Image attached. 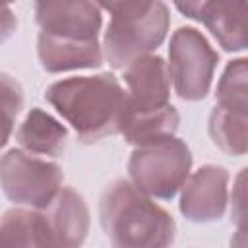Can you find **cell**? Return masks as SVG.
I'll return each mask as SVG.
<instances>
[{"instance_id":"6da1fadb","label":"cell","mask_w":248,"mask_h":248,"mask_svg":"<svg viewBox=\"0 0 248 248\" xmlns=\"http://www.w3.org/2000/svg\"><path fill=\"white\" fill-rule=\"evenodd\" d=\"M45 99L72 124L85 143L118 134L128 93L110 74L79 76L52 83Z\"/></svg>"},{"instance_id":"7a4b0ae2","label":"cell","mask_w":248,"mask_h":248,"mask_svg":"<svg viewBox=\"0 0 248 248\" xmlns=\"http://www.w3.org/2000/svg\"><path fill=\"white\" fill-rule=\"evenodd\" d=\"M101 227L112 246L155 248L174 238L172 217L128 180L110 182L99 202Z\"/></svg>"},{"instance_id":"3957f363","label":"cell","mask_w":248,"mask_h":248,"mask_svg":"<svg viewBox=\"0 0 248 248\" xmlns=\"http://www.w3.org/2000/svg\"><path fill=\"white\" fill-rule=\"evenodd\" d=\"M105 56L112 68H126L149 54L167 37L169 10L163 0H122L110 10Z\"/></svg>"},{"instance_id":"277c9868","label":"cell","mask_w":248,"mask_h":248,"mask_svg":"<svg viewBox=\"0 0 248 248\" xmlns=\"http://www.w3.org/2000/svg\"><path fill=\"white\" fill-rule=\"evenodd\" d=\"M192 165L188 145L178 138L138 147L130 161L128 172L134 184L147 196L170 200L184 184Z\"/></svg>"},{"instance_id":"5b68a950","label":"cell","mask_w":248,"mask_h":248,"mask_svg":"<svg viewBox=\"0 0 248 248\" xmlns=\"http://www.w3.org/2000/svg\"><path fill=\"white\" fill-rule=\"evenodd\" d=\"M58 165L21 149H12L0 159V188L14 203L45 209L62 186Z\"/></svg>"},{"instance_id":"8992f818","label":"cell","mask_w":248,"mask_h":248,"mask_svg":"<svg viewBox=\"0 0 248 248\" xmlns=\"http://www.w3.org/2000/svg\"><path fill=\"white\" fill-rule=\"evenodd\" d=\"M169 58V74L172 78L176 95L184 101L203 99L209 91L219 60L205 37L192 27L176 29L170 39Z\"/></svg>"},{"instance_id":"52a82bcc","label":"cell","mask_w":248,"mask_h":248,"mask_svg":"<svg viewBox=\"0 0 248 248\" xmlns=\"http://www.w3.org/2000/svg\"><path fill=\"white\" fill-rule=\"evenodd\" d=\"M35 17L43 33L97 39L101 12L95 0H35Z\"/></svg>"},{"instance_id":"ba28073f","label":"cell","mask_w":248,"mask_h":248,"mask_svg":"<svg viewBox=\"0 0 248 248\" xmlns=\"http://www.w3.org/2000/svg\"><path fill=\"white\" fill-rule=\"evenodd\" d=\"M227 180L223 167L205 165L184 180L180 211L196 223L217 221L227 207Z\"/></svg>"},{"instance_id":"9c48e42d","label":"cell","mask_w":248,"mask_h":248,"mask_svg":"<svg viewBox=\"0 0 248 248\" xmlns=\"http://www.w3.org/2000/svg\"><path fill=\"white\" fill-rule=\"evenodd\" d=\"M124 81L128 85V101L140 110H153L169 105L170 74L161 56H141L126 66Z\"/></svg>"},{"instance_id":"30bf717a","label":"cell","mask_w":248,"mask_h":248,"mask_svg":"<svg viewBox=\"0 0 248 248\" xmlns=\"http://www.w3.org/2000/svg\"><path fill=\"white\" fill-rule=\"evenodd\" d=\"M45 221L50 234V246H79L89 229V211L83 198L72 190L62 188L45 207Z\"/></svg>"},{"instance_id":"8fae6325","label":"cell","mask_w":248,"mask_h":248,"mask_svg":"<svg viewBox=\"0 0 248 248\" xmlns=\"http://www.w3.org/2000/svg\"><path fill=\"white\" fill-rule=\"evenodd\" d=\"M37 52L46 72L97 68L103 64V54L97 39L60 37V35H50L41 31Z\"/></svg>"},{"instance_id":"7c38bea8","label":"cell","mask_w":248,"mask_h":248,"mask_svg":"<svg viewBox=\"0 0 248 248\" xmlns=\"http://www.w3.org/2000/svg\"><path fill=\"white\" fill-rule=\"evenodd\" d=\"M225 50H244L246 37V0H207L198 17Z\"/></svg>"},{"instance_id":"4fadbf2b","label":"cell","mask_w":248,"mask_h":248,"mask_svg":"<svg viewBox=\"0 0 248 248\" xmlns=\"http://www.w3.org/2000/svg\"><path fill=\"white\" fill-rule=\"evenodd\" d=\"M178 122L180 118L172 105H165L153 110H140L128 101L120 118L118 132L128 143L143 147L170 138L176 132Z\"/></svg>"},{"instance_id":"5bb4252c","label":"cell","mask_w":248,"mask_h":248,"mask_svg":"<svg viewBox=\"0 0 248 248\" xmlns=\"http://www.w3.org/2000/svg\"><path fill=\"white\" fill-rule=\"evenodd\" d=\"M16 140L27 153L58 157L66 147L68 132L45 110L31 108L25 120L19 124Z\"/></svg>"},{"instance_id":"9a60e30c","label":"cell","mask_w":248,"mask_h":248,"mask_svg":"<svg viewBox=\"0 0 248 248\" xmlns=\"http://www.w3.org/2000/svg\"><path fill=\"white\" fill-rule=\"evenodd\" d=\"M0 246H50L43 213L10 209L0 219Z\"/></svg>"},{"instance_id":"2e32d148","label":"cell","mask_w":248,"mask_h":248,"mask_svg":"<svg viewBox=\"0 0 248 248\" xmlns=\"http://www.w3.org/2000/svg\"><path fill=\"white\" fill-rule=\"evenodd\" d=\"M209 134L225 153L244 155L246 153V112L231 110L217 105L209 116Z\"/></svg>"},{"instance_id":"e0dca14e","label":"cell","mask_w":248,"mask_h":248,"mask_svg":"<svg viewBox=\"0 0 248 248\" xmlns=\"http://www.w3.org/2000/svg\"><path fill=\"white\" fill-rule=\"evenodd\" d=\"M217 105L246 112L248 108V87H246V60L238 58L231 62L217 85Z\"/></svg>"},{"instance_id":"ac0fdd59","label":"cell","mask_w":248,"mask_h":248,"mask_svg":"<svg viewBox=\"0 0 248 248\" xmlns=\"http://www.w3.org/2000/svg\"><path fill=\"white\" fill-rule=\"evenodd\" d=\"M21 107H23L21 85L12 76L0 72V149L10 140Z\"/></svg>"},{"instance_id":"d6986e66","label":"cell","mask_w":248,"mask_h":248,"mask_svg":"<svg viewBox=\"0 0 248 248\" xmlns=\"http://www.w3.org/2000/svg\"><path fill=\"white\" fill-rule=\"evenodd\" d=\"M232 207H236V211L232 209V217L242 229V223H244V170L236 178V186L232 192Z\"/></svg>"},{"instance_id":"ffe728a7","label":"cell","mask_w":248,"mask_h":248,"mask_svg":"<svg viewBox=\"0 0 248 248\" xmlns=\"http://www.w3.org/2000/svg\"><path fill=\"white\" fill-rule=\"evenodd\" d=\"M16 16L12 14L10 8H6L4 4H0V43H4L14 31H16Z\"/></svg>"},{"instance_id":"44dd1931","label":"cell","mask_w":248,"mask_h":248,"mask_svg":"<svg viewBox=\"0 0 248 248\" xmlns=\"http://www.w3.org/2000/svg\"><path fill=\"white\" fill-rule=\"evenodd\" d=\"M172 2H174V6H176L178 12H182L186 17L196 19L198 14H200V10H202V6L207 0H172Z\"/></svg>"},{"instance_id":"7402d4cb","label":"cell","mask_w":248,"mask_h":248,"mask_svg":"<svg viewBox=\"0 0 248 248\" xmlns=\"http://www.w3.org/2000/svg\"><path fill=\"white\" fill-rule=\"evenodd\" d=\"M8 2H12V0H0V4H8Z\"/></svg>"}]
</instances>
